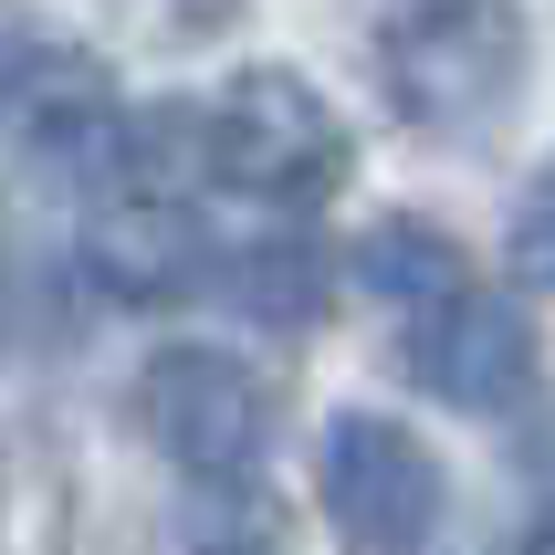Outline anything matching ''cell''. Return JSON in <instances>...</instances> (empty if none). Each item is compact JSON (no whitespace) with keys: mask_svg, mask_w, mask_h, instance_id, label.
<instances>
[{"mask_svg":"<svg viewBox=\"0 0 555 555\" xmlns=\"http://www.w3.org/2000/svg\"><path fill=\"white\" fill-rule=\"evenodd\" d=\"M357 273H367L377 305H399V314H440L451 294H472V262H462V242L440 220H377L367 251H357Z\"/></svg>","mask_w":555,"mask_h":555,"instance_id":"ba28073f","label":"cell"},{"mask_svg":"<svg viewBox=\"0 0 555 555\" xmlns=\"http://www.w3.org/2000/svg\"><path fill=\"white\" fill-rule=\"evenodd\" d=\"M377 85L430 137L493 126L525 85V0H377Z\"/></svg>","mask_w":555,"mask_h":555,"instance_id":"6da1fadb","label":"cell"},{"mask_svg":"<svg viewBox=\"0 0 555 555\" xmlns=\"http://www.w3.org/2000/svg\"><path fill=\"white\" fill-rule=\"evenodd\" d=\"M189 545L199 555H273V503L242 493V472H220V482H199V503H189Z\"/></svg>","mask_w":555,"mask_h":555,"instance_id":"30bf717a","label":"cell"},{"mask_svg":"<svg viewBox=\"0 0 555 555\" xmlns=\"http://www.w3.org/2000/svg\"><path fill=\"white\" fill-rule=\"evenodd\" d=\"M105 11H116L126 31H147V42H210L242 0H105Z\"/></svg>","mask_w":555,"mask_h":555,"instance_id":"8fae6325","label":"cell"},{"mask_svg":"<svg viewBox=\"0 0 555 555\" xmlns=\"http://www.w3.org/2000/svg\"><path fill=\"white\" fill-rule=\"evenodd\" d=\"M199 220L168 179H147L137 157H126L116 179H94V210H85V273L116 294V305H179L189 283L210 273L199 262Z\"/></svg>","mask_w":555,"mask_h":555,"instance_id":"8992f818","label":"cell"},{"mask_svg":"<svg viewBox=\"0 0 555 555\" xmlns=\"http://www.w3.org/2000/svg\"><path fill=\"white\" fill-rule=\"evenodd\" d=\"M137 420L179 472L220 482V472H251V451H262V377L220 346H157L137 377Z\"/></svg>","mask_w":555,"mask_h":555,"instance_id":"277c9868","label":"cell"},{"mask_svg":"<svg viewBox=\"0 0 555 555\" xmlns=\"http://www.w3.org/2000/svg\"><path fill=\"white\" fill-rule=\"evenodd\" d=\"M420 377H430V399L451 409H525L534 399V325L525 305H503V294H451L440 314H420Z\"/></svg>","mask_w":555,"mask_h":555,"instance_id":"52a82bcc","label":"cell"},{"mask_svg":"<svg viewBox=\"0 0 555 555\" xmlns=\"http://www.w3.org/2000/svg\"><path fill=\"white\" fill-rule=\"evenodd\" d=\"M514 273H525V283H555V179H534L525 210H514Z\"/></svg>","mask_w":555,"mask_h":555,"instance_id":"7c38bea8","label":"cell"},{"mask_svg":"<svg viewBox=\"0 0 555 555\" xmlns=\"http://www.w3.org/2000/svg\"><path fill=\"white\" fill-rule=\"evenodd\" d=\"M525 555H555V503L534 514V534H525Z\"/></svg>","mask_w":555,"mask_h":555,"instance_id":"4fadbf2b","label":"cell"},{"mask_svg":"<svg viewBox=\"0 0 555 555\" xmlns=\"http://www.w3.org/2000/svg\"><path fill=\"white\" fill-rule=\"evenodd\" d=\"M325 514H336L346 545L409 555L420 534H430V514H440V462H430V440L399 430V420L346 409L336 430H325Z\"/></svg>","mask_w":555,"mask_h":555,"instance_id":"5b68a950","label":"cell"},{"mask_svg":"<svg viewBox=\"0 0 555 555\" xmlns=\"http://www.w3.org/2000/svg\"><path fill=\"white\" fill-rule=\"evenodd\" d=\"M0 147L31 168H63V179H116L137 157V126L85 42L31 31V42H0Z\"/></svg>","mask_w":555,"mask_h":555,"instance_id":"3957f363","label":"cell"},{"mask_svg":"<svg viewBox=\"0 0 555 555\" xmlns=\"http://www.w3.org/2000/svg\"><path fill=\"white\" fill-rule=\"evenodd\" d=\"M220 283H231V305L262 314V325H314V305H325V251L314 242H242Z\"/></svg>","mask_w":555,"mask_h":555,"instance_id":"9c48e42d","label":"cell"},{"mask_svg":"<svg viewBox=\"0 0 555 555\" xmlns=\"http://www.w3.org/2000/svg\"><path fill=\"white\" fill-rule=\"evenodd\" d=\"M199 168L220 189H242V199H273V210H305L325 189L346 179V126L336 105L305 85V74H283V63H251L220 85V105L199 116Z\"/></svg>","mask_w":555,"mask_h":555,"instance_id":"7a4b0ae2","label":"cell"}]
</instances>
